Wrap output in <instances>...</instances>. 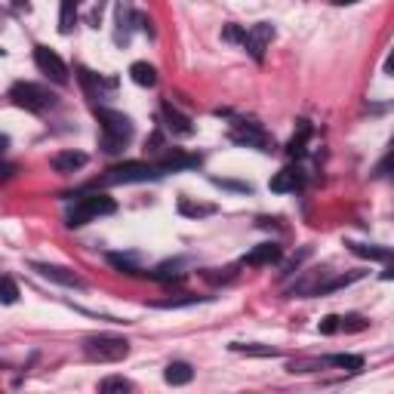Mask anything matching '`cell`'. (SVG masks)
<instances>
[{
  "label": "cell",
  "instance_id": "5b68a950",
  "mask_svg": "<svg viewBox=\"0 0 394 394\" xmlns=\"http://www.w3.org/2000/svg\"><path fill=\"white\" fill-rule=\"evenodd\" d=\"M161 170L151 167V163L142 161H127V163H117V167L108 170V176L102 179L105 185H127V182H148V179H157Z\"/></svg>",
  "mask_w": 394,
  "mask_h": 394
},
{
  "label": "cell",
  "instance_id": "4316f807",
  "mask_svg": "<svg viewBox=\"0 0 394 394\" xmlns=\"http://www.w3.org/2000/svg\"><path fill=\"white\" fill-rule=\"evenodd\" d=\"M370 327V321H364L361 314H348V317H339V330L345 333H361V330Z\"/></svg>",
  "mask_w": 394,
  "mask_h": 394
},
{
  "label": "cell",
  "instance_id": "ba28073f",
  "mask_svg": "<svg viewBox=\"0 0 394 394\" xmlns=\"http://www.w3.org/2000/svg\"><path fill=\"white\" fill-rule=\"evenodd\" d=\"M231 142L234 145H247V148H259V151H271L274 148V142L268 139L265 133H262L256 123H234V129H231Z\"/></svg>",
  "mask_w": 394,
  "mask_h": 394
},
{
  "label": "cell",
  "instance_id": "7a4b0ae2",
  "mask_svg": "<svg viewBox=\"0 0 394 394\" xmlns=\"http://www.w3.org/2000/svg\"><path fill=\"white\" fill-rule=\"evenodd\" d=\"M111 213H117V204L108 195H84V197H78V204L68 213V225L80 228V225L93 222L96 216H111Z\"/></svg>",
  "mask_w": 394,
  "mask_h": 394
},
{
  "label": "cell",
  "instance_id": "83f0119b",
  "mask_svg": "<svg viewBox=\"0 0 394 394\" xmlns=\"http://www.w3.org/2000/svg\"><path fill=\"white\" fill-rule=\"evenodd\" d=\"M244 31L247 28H240V25H225L222 37L228 40V44H244Z\"/></svg>",
  "mask_w": 394,
  "mask_h": 394
},
{
  "label": "cell",
  "instance_id": "603a6c76",
  "mask_svg": "<svg viewBox=\"0 0 394 394\" xmlns=\"http://www.w3.org/2000/svg\"><path fill=\"white\" fill-rule=\"evenodd\" d=\"M148 278L154 280H182L185 271H182V262H167V265L154 268V271H148Z\"/></svg>",
  "mask_w": 394,
  "mask_h": 394
},
{
  "label": "cell",
  "instance_id": "6da1fadb",
  "mask_svg": "<svg viewBox=\"0 0 394 394\" xmlns=\"http://www.w3.org/2000/svg\"><path fill=\"white\" fill-rule=\"evenodd\" d=\"M96 117L102 123V151L117 154L127 148V142L133 139V120L120 111H108V108H96Z\"/></svg>",
  "mask_w": 394,
  "mask_h": 394
},
{
  "label": "cell",
  "instance_id": "ac0fdd59",
  "mask_svg": "<svg viewBox=\"0 0 394 394\" xmlns=\"http://www.w3.org/2000/svg\"><path fill=\"white\" fill-rule=\"evenodd\" d=\"M108 265L117 268V271H120V274H129V278H139V274H142V268L136 265V259H133V256L108 253Z\"/></svg>",
  "mask_w": 394,
  "mask_h": 394
},
{
  "label": "cell",
  "instance_id": "d6986e66",
  "mask_svg": "<svg viewBox=\"0 0 394 394\" xmlns=\"http://www.w3.org/2000/svg\"><path fill=\"white\" fill-rule=\"evenodd\" d=\"M179 213L188 216V219H200V216H213L216 206L213 204H195V200H188V197H179Z\"/></svg>",
  "mask_w": 394,
  "mask_h": 394
},
{
  "label": "cell",
  "instance_id": "1f68e13d",
  "mask_svg": "<svg viewBox=\"0 0 394 394\" xmlns=\"http://www.w3.org/2000/svg\"><path fill=\"white\" fill-rule=\"evenodd\" d=\"M6 148H10V139H6V136H0V157L6 154Z\"/></svg>",
  "mask_w": 394,
  "mask_h": 394
},
{
  "label": "cell",
  "instance_id": "30bf717a",
  "mask_svg": "<svg viewBox=\"0 0 394 394\" xmlns=\"http://www.w3.org/2000/svg\"><path fill=\"white\" fill-rule=\"evenodd\" d=\"M280 259H283V253H280V247H278V244H259L256 250H250V253L244 256V262H247V265H253V268L278 265Z\"/></svg>",
  "mask_w": 394,
  "mask_h": 394
},
{
  "label": "cell",
  "instance_id": "7c38bea8",
  "mask_svg": "<svg viewBox=\"0 0 394 394\" xmlns=\"http://www.w3.org/2000/svg\"><path fill=\"white\" fill-rule=\"evenodd\" d=\"M296 188H302V172L296 167H283L271 179V191H278V195H287V191H296Z\"/></svg>",
  "mask_w": 394,
  "mask_h": 394
},
{
  "label": "cell",
  "instance_id": "f1b7e54d",
  "mask_svg": "<svg viewBox=\"0 0 394 394\" xmlns=\"http://www.w3.org/2000/svg\"><path fill=\"white\" fill-rule=\"evenodd\" d=\"M213 185H219V188H228V191H244V195H250V185L244 182H231V179H213Z\"/></svg>",
  "mask_w": 394,
  "mask_h": 394
},
{
  "label": "cell",
  "instance_id": "8fae6325",
  "mask_svg": "<svg viewBox=\"0 0 394 394\" xmlns=\"http://www.w3.org/2000/svg\"><path fill=\"white\" fill-rule=\"evenodd\" d=\"M200 163V157L197 154H182V151H172V154L167 157H161V163H157V170H161V176L163 172H179V170H195Z\"/></svg>",
  "mask_w": 394,
  "mask_h": 394
},
{
  "label": "cell",
  "instance_id": "f546056e",
  "mask_svg": "<svg viewBox=\"0 0 394 394\" xmlns=\"http://www.w3.org/2000/svg\"><path fill=\"white\" fill-rule=\"evenodd\" d=\"M321 333L323 336H333V333H339V317L336 314H327L321 321Z\"/></svg>",
  "mask_w": 394,
  "mask_h": 394
},
{
  "label": "cell",
  "instance_id": "4dcf8cb0",
  "mask_svg": "<svg viewBox=\"0 0 394 394\" xmlns=\"http://www.w3.org/2000/svg\"><path fill=\"white\" fill-rule=\"evenodd\" d=\"M12 172H16V167H12V163H0V182L12 179Z\"/></svg>",
  "mask_w": 394,
  "mask_h": 394
},
{
  "label": "cell",
  "instance_id": "9c48e42d",
  "mask_svg": "<svg viewBox=\"0 0 394 394\" xmlns=\"http://www.w3.org/2000/svg\"><path fill=\"white\" fill-rule=\"evenodd\" d=\"M31 268L40 274V278H46V280H53V283H62V287H84V280H80L78 274L68 271V268H62V265H46V262H34Z\"/></svg>",
  "mask_w": 394,
  "mask_h": 394
},
{
  "label": "cell",
  "instance_id": "4fadbf2b",
  "mask_svg": "<svg viewBox=\"0 0 394 394\" xmlns=\"http://www.w3.org/2000/svg\"><path fill=\"white\" fill-rule=\"evenodd\" d=\"M50 163H53V170H56V172L68 176V172L87 167V154H80V151H62V154H56Z\"/></svg>",
  "mask_w": 394,
  "mask_h": 394
},
{
  "label": "cell",
  "instance_id": "9a60e30c",
  "mask_svg": "<svg viewBox=\"0 0 394 394\" xmlns=\"http://www.w3.org/2000/svg\"><path fill=\"white\" fill-rule=\"evenodd\" d=\"M129 78H133V84H139V87H154L157 84V71H154V65H148V62H133V65H129Z\"/></svg>",
  "mask_w": 394,
  "mask_h": 394
},
{
  "label": "cell",
  "instance_id": "3957f363",
  "mask_svg": "<svg viewBox=\"0 0 394 394\" xmlns=\"http://www.w3.org/2000/svg\"><path fill=\"white\" fill-rule=\"evenodd\" d=\"M84 355L99 364H117L129 355V342L120 336H89L84 342Z\"/></svg>",
  "mask_w": 394,
  "mask_h": 394
},
{
  "label": "cell",
  "instance_id": "8992f818",
  "mask_svg": "<svg viewBox=\"0 0 394 394\" xmlns=\"http://www.w3.org/2000/svg\"><path fill=\"white\" fill-rule=\"evenodd\" d=\"M271 40H274V25H268V22H259V25H253V28H247L244 31V50L250 53V56L256 62H262L265 59V50L271 46Z\"/></svg>",
  "mask_w": 394,
  "mask_h": 394
},
{
  "label": "cell",
  "instance_id": "44dd1931",
  "mask_svg": "<svg viewBox=\"0 0 394 394\" xmlns=\"http://www.w3.org/2000/svg\"><path fill=\"white\" fill-rule=\"evenodd\" d=\"M228 348L238 351V355H250V357H278V348H271V345H244V342H231Z\"/></svg>",
  "mask_w": 394,
  "mask_h": 394
},
{
  "label": "cell",
  "instance_id": "484cf974",
  "mask_svg": "<svg viewBox=\"0 0 394 394\" xmlns=\"http://www.w3.org/2000/svg\"><path fill=\"white\" fill-rule=\"evenodd\" d=\"M204 302L200 296H179V299H161V302H151V308H185V305H197Z\"/></svg>",
  "mask_w": 394,
  "mask_h": 394
},
{
  "label": "cell",
  "instance_id": "e0dca14e",
  "mask_svg": "<svg viewBox=\"0 0 394 394\" xmlns=\"http://www.w3.org/2000/svg\"><path fill=\"white\" fill-rule=\"evenodd\" d=\"M163 117H167V127L172 129V133H179V136H191V120H188V117L179 114L176 108L170 105V102L163 105Z\"/></svg>",
  "mask_w": 394,
  "mask_h": 394
},
{
  "label": "cell",
  "instance_id": "2e32d148",
  "mask_svg": "<svg viewBox=\"0 0 394 394\" xmlns=\"http://www.w3.org/2000/svg\"><path fill=\"white\" fill-rule=\"evenodd\" d=\"M348 247L355 256H361V259H370V262H388L391 253L385 250V247H366V244H355V240H348Z\"/></svg>",
  "mask_w": 394,
  "mask_h": 394
},
{
  "label": "cell",
  "instance_id": "d6a6232c",
  "mask_svg": "<svg viewBox=\"0 0 394 394\" xmlns=\"http://www.w3.org/2000/svg\"><path fill=\"white\" fill-rule=\"evenodd\" d=\"M333 6H351V3H357V0H330Z\"/></svg>",
  "mask_w": 394,
  "mask_h": 394
},
{
  "label": "cell",
  "instance_id": "ffe728a7",
  "mask_svg": "<svg viewBox=\"0 0 394 394\" xmlns=\"http://www.w3.org/2000/svg\"><path fill=\"white\" fill-rule=\"evenodd\" d=\"M323 364H333L339 370H348V373H361L364 370V357L361 355H330L323 357Z\"/></svg>",
  "mask_w": 394,
  "mask_h": 394
},
{
  "label": "cell",
  "instance_id": "52a82bcc",
  "mask_svg": "<svg viewBox=\"0 0 394 394\" xmlns=\"http://www.w3.org/2000/svg\"><path fill=\"white\" fill-rule=\"evenodd\" d=\"M34 62L37 68L53 80V84H68V65L59 59V53H53L50 46H34Z\"/></svg>",
  "mask_w": 394,
  "mask_h": 394
},
{
  "label": "cell",
  "instance_id": "d4e9b609",
  "mask_svg": "<svg viewBox=\"0 0 394 394\" xmlns=\"http://www.w3.org/2000/svg\"><path fill=\"white\" fill-rule=\"evenodd\" d=\"M99 391H133V382L123 376H105L99 382Z\"/></svg>",
  "mask_w": 394,
  "mask_h": 394
},
{
  "label": "cell",
  "instance_id": "277c9868",
  "mask_svg": "<svg viewBox=\"0 0 394 394\" xmlns=\"http://www.w3.org/2000/svg\"><path fill=\"white\" fill-rule=\"evenodd\" d=\"M10 99L16 102L19 108H25V111H46V108L56 105V99L50 96V89L37 87V84H25V80L12 84Z\"/></svg>",
  "mask_w": 394,
  "mask_h": 394
},
{
  "label": "cell",
  "instance_id": "5bb4252c",
  "mask_svg": "<svg viewBox=\"0 0 394 394\" xmlns=\"http://www.w3.org/2000/svg\"><path fill=\"white\" fill-rule=\"evenodd\" d=\"M163 379H167V385H188L191 379H195V370L185 361H172L167 370H163Z\"/></svg>",
  "mask_w": 394,
  "mask_h": 394
},
{
  "label": "cell",
  "instance_id": "7402d4cb",
  "mask_svg": "<svg viewBox=\"0 0 394 394\" xmlns=\"http://www.w3.org/2000/svg\"><path fill=\"white\" fill-rule=\"evenodd\" d=\"M308 136H311V127H308V120H299V133L289 139L287 145V154L289 157H299L302 151H305V142H308Z\"/></svg>",
  "mask_w": 394,
  "mask_h": 394
},
{
  "label": "cell",
  "instance_id": "cb8c5ba5",
  "mask_svg": "<svg viewBox=\"0 0 394 394\" xmlns=\"http://www.w3.org/2000/svg\"><path fill=\"white\" fill-rule=\"evenodd\" d=\"M19 302V287L12 278L0 274V305H16Z\"/></svg>",
  "mask_w": 394,
  "mask_h": 394
}]
</instances>
